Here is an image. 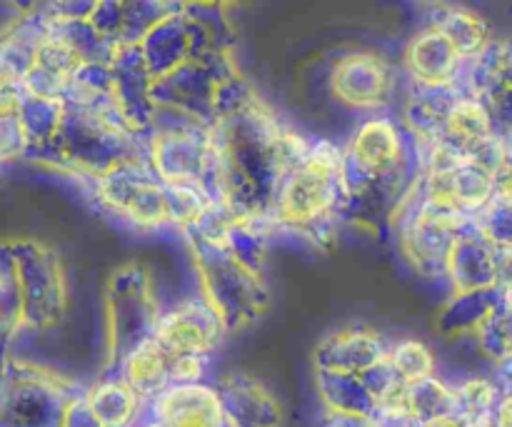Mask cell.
Listing matches in <instances>:
<instances>
[{
  "mask_svg": "<svg viewBox=\"0 0 512 427\" xmlns=\"http://www.w3.org/2000/svg\"><path fill=\"white\" fill-rule=\"evenodd\" d=\"M73 398L50 370L0 355V427H63Z\"/></svg>",
  "mask_w": 512,
  "mask_h": 427,
  "instance_id": "obj_1",
  "label": "cell"
},
{
  "mask_svg": "<svg viewBox=\"0 0 512 427\" xmlns=\"http://www.w3.org/2000/svg\"><path fill=\"white\" fill-rule=\"evenodd\" d=\"M15 265H18L20 285L25 300V328H53L65 310V288L58 265L48 253L28 243L13 245Z\"/></svg>",
  "mask_w": 512,
  "mask_h": 427,
  "instance_id": "obj_2",
  "label": "cell"
},
{
  "mask_svg": "<svg viewBox=\"0 0 512 427\" xmlns=\"http://www.w3.org/2000/svg\"><path fill=\"white\" fill-rule=\"evenodd\" d=\"M223 325L213 305L185 303L158 318L153 340L168 355H208L218 345Z\"/></svg>",
  "mask_w": 512,
  "mask_h": 427,
  "instance_id": "obj_3",
  "label": "cell"
},
{
  "mask_svg": "<svg viewBox=\"0 0 512 427\" xmlns=\"http://www.w3.org/2000/svg\"><path fill=\"white\" fill-rule=\"evenodd\" d=\"M225 427H278V400L253 378L230 375L220 385Z\"/></svg>",
  "mask_w": 512,
  "mask_h": 427,
  "instance_id": "obj_4",
  "label": "cell"
},
{
  "mask_svg": "<svg viewBox=\"0 0 512 427\" xmlns=\"http://www.w3.org/2000/svg\"><path fill=\"white\" fill-rule=\"evenodd\" d=\"M385 355L383 343L368 330H343L325 340L318 350L320 370L345 375H363Z\"/></svg>",
  "mask_w": 512,
  "mask_h": 427,
  "instance_id": "obj_5",
  "label": "cell"
},
{
  "mask_svg": "<svg viewBox=\"0 0 512 427\" xmlns=\"http://www.w3.org/2000/svg\"><path fill=\"white\" fill-rule=\"evenodd\" d=\"M120 365H123L120 378L148 403L170 388V355L153 338L135 345Z\"/></svg>",
  "mask_w": 512,
  "mask_h": 427,
  "instance_id": "obj_6",
  "label": "cell"
},
{
  "mask_svg": "<svg viewBox=\"0 0 512 427\" xmlns=\"http://www.w3.org/2000/svg\"><path fill=\"white\" fill-rule=\"evenodd\" d=\"M85 398L103 427H133L145 403L123 378L95 385Z\"/></svg>",
  "mask_w": 512,
  "mask_h": 427,
  "instance_id": "obj_7",
  "label": "cell"
},
{
  "mask_svg": "<svg viewBox=\"0 0 512 427\" xmlns=\"http://www.w3.org/2000/svg\"><path fill=\"white\" fill-rule=\"evenodd\" d=\"M25 330V300L13 245H0V348Z\"/></svg>",
  "mask_w": 512,
  "mask_h": 427,
  "instance_id": "obj_8",
  "label": "cell"
},
{
  "mask_svg": "<svg viewBox=\"0 0 512 427\" xmlns=\"http://www.w3.org/2000/svg\"><path fill=\"white\" fill-rule=\"evenodd\" d=\"M453 393H455V413L463 415L465 420H485V418H493L503 390H500L498 383H493V380L470 378V380H463L460 385H455Z\"/></svg>",
  "mask_w": 512,
  "mask_h": 427,
  "instance_id": "obj_9",
  "label": "cell"
},
{
  "mask_svg": "<svg viewBox=\"0 0 512 427\" xmlns=\"http://www.w3.org/2000/svg\"><path fill=\"white\" fill-rule=\"evenodd\" d=\"M478 340L490 358L512 360V305L500 300L490 308V313L480 320Z\"/></svg>",
  "mask_w": 512,
  "mask_h": 427,
  "instance_id": "obj_10",
  "label": "cell"
},
{
  "mask_svg": "<svg viewBox=\"0 0 512 427\" xmlns=\"http://www.w3.org/2000/svg\"><path fill=\"white\" fill-rule=\"evenodd\" d=\"M450 133L468 148H485L490 135V118L488 110L478 103H460L450 113Z\"/></svg>",
  "mask_w": 512,
  "mask_h": 427,
  "instance_id": "obj_11",
  "label": "cell"
},
{
  "mask_svg": "<svg viewBox=\"0 0 512 427\" xmlns=\"http://www.w3.org/2000/svg\"><path fill=\"white\" fill-rule=\"evenodd\" d=\"M388 358L405 385L430 378L435 370L433 353L420 340H403V343H398L390 350Z\"/></svg>",
  "mask_w": 512,
  "mask_h": 427,
  "instance_id": "obj_12",
  "label": "cell"
},
{
  "mask_svg": "<svg viewBox=\"0 0 512 427\" xmlns=\"http://www.w3.org/2000/svg\"><path fill=\"white\" fill-rule=\"evenodd\" d=\"M355 150L368 165L385 163L395 155V135L385 123H370L355 138Z\"/></svg>",
  "mask_w": 512,
  "mask_h": 427,
  "instance_id": "obj_13",
  "label": "cell"
},
{
  "mask_svg": "<svg viewBox=\"0 0 512 427\" xmlns=\"http://www.w3.org/2000/svg\"><path fill=\"white\" fill-rule=\"evenodd\" d=\"M208 355H170V385L200 383Z\"/></svg>",
  "mask_w": 512,
  "mask_h": 427,
  "instance_id": "obj_14",
  "label": "cell"
},
{
  "mask_svg": "<svg viewBox=\"0 0 512 427\" xmlns=\"http://www.w3.org/2000/svg\"><path fill=\"white\" fill-rule=\"evenodd\" d=\"M495 288L500 295L512 293V245H500L495 250Z\"/></svg>",
  "mask_w": 512,
  "mask_h": 427,
  "instance_id": "obj_15",
  "label": "cell"
},
{
  "mask_svg": "<svg viewBox=\"0 0 512 427\" xmlns=\"http://www.w3.org/2000/svg\"><path fill=\"white\" fill-rule=\"evenodd\" d=\"M495 185H498L500 198L512 203V153L505 158V163L500 165L498 175H495Z\"/></svg>",
  "mask_w": 512,
  "mask_h": 427,
  "instance_id": "obj_16",
  "label": "cell"
},
{
  "mask_svg": "<svg viewBox=\"0 0 512 427\" xmlns=\"http://www.w3.org/2000/svg\"><path fill=\"white\" fill-rule=\"evenodd\" d=\"M495 427H512V393H503L493 413Z\"/></svg>",
  "mask_w": 512,
  "mask_h": 427,
  "instance_id": "obj_17",
  "label": "cell"
},
{
  "mask_svg": "<svg viewBox=\"0 0 512 427\" xmlns=\"http://www.w3.org/2000/svg\"><path fill=\"white\" fill-rule=\"evenodd\" d=\"M15 80H20L18 68H15V65L10 63V60L5 58L3 53H0V85H5V83H15Z\"/></svg>",
  "mask_w": 512,
  "mask_h": 427,
  "instance_id": "obj_18",
  "label": "cell"
},
{
  "mask_svg": "<svg viewBox=\"0 0 512 427\" xmlns=\"http://www.w3.org/2000/svg\"><path fill=\"white\" fill-rule=\"evenodd\" d=\"M503 300H505V303H510V305H512V293H508V295H503Z\"/></svg>",
  "mask_w": 512,
  "mask_h": 427,
  "instance_id": "obj_19",
  "label": "cell"
}]
</instances>
